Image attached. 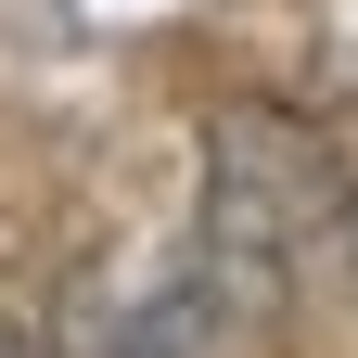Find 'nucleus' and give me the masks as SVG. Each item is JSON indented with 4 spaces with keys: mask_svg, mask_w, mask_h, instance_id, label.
Returning <instances> with one entry per match:
<instances>
[{
    "mask_svg": "<svg viewBox=\"0 0 358 358\" xmlns=\"http://www.w3.org/2000/svg\"><path fill=\"white\" fill-rule=\"evenodd\" d=\"M333 243H345V268H358V179H345V205H333Z\"/></svg>",
    "mask_w": 358,
    "mask_h": 358,
    "instance_id": "3",
    "label": "nucleus"
},
{
    "mask_svg": "<svg viewBox=\"0 0 358 358\" xmlns=\"http://www.w3.org/2000/svg\"><path fill=\"white\" fill-rule=\"evenodd\" d=\"M333 205H345V166L307 115H268V103H231L205 128V217H192V256L243 294V320L294 294V268L333 243Z\"/></svg>",
    "mask_w": 358,
    "mask_h": 358,
    "instance_id": "1",
    "label": "nucleus"
},
{
    "mask_svg": "<svg viewBox=\"0 0 358 358\" xmlns=\"http://www.w3.org/2000/svg\"><path fill=\"white\" fill-rule=\"evenodd\" d=\"M243 333H256L243 294L205 256H179L154 282H77L64 320H52V358H231Z\"/></svg>",
    "mask_w": 358,
    "mask_h": 358,
    "instance_id": "2",
    "label": "nucleus"
}]
</instances>
